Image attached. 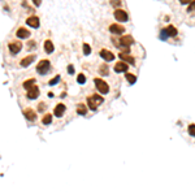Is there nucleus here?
Masks as SVG:
<instances>
[{"label":"nucleus","mask_w":195,"mask_h":195,"mask_svg":"<svg viewBox=\"0 0 195 195\" xmlns=\"http://www.w3.org/2000/svg\"><path fill=\"white\" fill-rule=\"evenodd\" d=\"M112 42L115 43V44H116L119 48H121V50H122L124 47H130V46L134 43V39H133V37H131V35H122L119 40H116L115 38H113Z\"/></svg>","instance_id":"nucleus-1"},{"label":"nucleus","mask_w":195,"mask_h":195,"mask_svg":"<svg viewBox=\"0 0 195 195\" xmlns=\"http://www.w3.org/2000/svg\"><path fill=\"white\" fill-rule=\"evenodd\" d=\"M94 82H95L96 90L99 91L100 94H108V92H109V86H108L107 82H104V79L95 78V79H94Z\"/></svg>","instance_id":"nucleus-2"},{"label":"nucleus","mask_w":195,"mask_h":195,"mask_svg":"<svg viewBox=\"0 0 195 195\" xmlns=\"http://www.w3.org/2000/svg\"><path fill=\"white\" fill-rule=\"evenodd\" d=\"M51 69V62L48 60H40L37 65V72L39 74H46L48 73V70Z\"/></svg>","instance_id":"nucleus-3"},{"label":"nucleus","mask_w":195,"mask_h":195,"mask_svg":"<svg viewBox=\"0 0 195 195\" xmlns=\"http://www.w3.org/2000/svg\"><path fill=\"white\" fill-rule=\"evenodd\" d=\"M26 25L29 26V27L31 29H39L40 26V20L38 16H35V14H33V16H30V17L26 18Z\"/></svg>","instance_id":"nucleus-4"},{"label":"nucleus","mask_w":195,"mask_h":195,"mask_svg":"<svg viewBox=\"0 0 195 195\" xmlns=\"http://www.w3.org/2000/svg\"><path fill=\"white\" fill-rule=\"evenodd\" d=\"M8 50L12 55H17L18 52H21L22 50V43L20 40H14V42H11L8 44Z\"/></svg>","instance_id":"nucleus-5"},{"label":"nucleus","mask_w":195,"mask_h":195,"mask_svg":"<svg viewBox=\"0 0 195 195\" xmlns=\"http://www.w3.org/2000/svg\"><path fill=\"white\" fill-rule=\"evenodd\" d=\"M31 33L30 30H29L27 27H23V26H20V27L17 29V31H16V37L18 38V39H27V38H30Z\"/></svg>","instance_id":"nucleus-6"},{"label":"nucleus","mask_w":195,"mask_h":195,"mask_svg":"<svg viewBox=\"0 0 195 195\" xmlns=\"http://www.w3.org/2000/svg\"><path fill=\"white\" fill-rule=\"evenodd\" d=\"M115 18L119 22H126V21H129V14L124 9H116L115 11Z\"/></svg>","instance_id":"nucleus-7"},{"label":"nucleus","mask_w":195,"mask_h":195,"mask_svg":"<svg viewBox=\"0 0 195 195\" xmlns=\"http://www.w3.org/2000/svg\"><path fill=\"white\" fill-rule=\"evenodd\" d=\"M109 31L115 35H122L125 33V27L120 23H112L109 25Z\"/></svg>","instance_id":"nucleus-8"},{"label":"nucleus","mask_w":195,"mask_h":195,"mask_svg":"<svg viewBox=\"0 0 195 195\" xmlns=\"http://www.w3.org/2000/svg\"><path fill=\"white\" fill-rule=\"evenodd\" d=\"M26 96H27V99H37L38 96H39V88L37 87V86H33V87H30L27 90V94H26Z\"/></svg>","instance_id":"nucleus-9"},{"label":"nucleus","mask_w":195,"mask_h":195,"mask_svg":"<svg viewBox=\"0 0 195 195\" xmlns=\"http://www.w3.org/2000/svg\"><path fill=\"white\" fill-rule=\"evenodd\" d=\"M37 59V56H35V55H29V56H26V57H23L22 60H21V66H22V68H27L29 65H31V62L34 61V60Z\"/></svg>","instance_id":"nucleus-10"},{"label":"nucleus","mask_w":195,"mask_h":195,"mask_svg":"<svg viewBox=\"0 0 195 195\" xmlns=\"http://www.w3.org/2000/svg\"><path fill=\"white\" fill-rule=\"evenodd\" d=\"M65 111H66V107H65L62 103H60V104H57L56 107H55L54 115L56 117H62V116H64V113H65Z\"/></svg>","instance_id":"nucleus-11"},{"label":"nucleus","mask_w":195,"mask_h":195,"mask_svg":"<svg viewBox=\"0 0 195 195\" xmlns=\"http://www.w3.org/2000/svg\"><path fill=\"white\" fill-rule=\"evenodd\" d=\"M100 57H103V59L105 60V61H112V60H115V55L112 54L111 51H108V50H102V51L99 52Z\"/></svg>","instance_id":"nucleus-12"},{"label":"nucleus","mask_w":195,"mask_h":195,"mask_svg":"<svg viewBox=\"0 0 195 195\" xmlns=\"http://www.w3.org/2000/svg\"><path fill=\"white\" fill-rule=\"evenodd\" d=\"M126 70H127V62L119 61L115 65V72H117V73H125Z\"/></svg>","instance_id":"nucleus-13"},{"label":"nucleus","mask_w":195,"mask_h":195,"mask_svg":"<svg viewBox=\"0 0 195 195\" xmlns=\"http://www.w3.org/2000/svg\"><path fill=\"white\" fill-rule=\"evenodd\" d=\"M23 115H25V117L29 121H35V120H37V113L31 109V108H26V109L23 111Z\"/></svg>","instance_id":"nucleus-14"},{"label":"nucleus","mask_w":195,"mask_h":195,"mask_svg":"<svg viewBox=\"0 0 195 195\" xmlns=\"http://www.w3.org/2000/svg\"><path fill=\"white\" fill-rule=\"evenodd\" d=\"M43 48H44L46 54H52V52L55 51V46H54V43H52L51 39H47V40H46L44 44H43Z\"/></svg>","instance_id":"nucleus-15"},{"label":"nucleus","mask_w":195,"mask_h":195,"mask_svg":"<svg viewBox=\"0 0 195 195\" xmlns=\"http://www.w3.org/2000/svg\"><path fill=\"white\" fill-rule=\"evenodd\" d=\"M119 57L122 60V61L127 62V64H130V65H135V60H134V57L129 56L127 54H124V52H121V54L119 55Z\"/></svg>","instance_id":"nucleus-16"},{"label":"nucleus","mask_w":195,"mask_h":195,"mask_svg":"<svg viewBox=\"0 0 195 195\" xmlns=\"http://www.w3.org/2000/svg\"><path fill=\"white\" fill-rule=\"evenodd\" d=\"M164 33L167 34V37H176V35H177V29H176L174 26L169 25L164 29Z\"/></svg>","instance_id":"nucleus-17"},{"label":"nucleus","mask_w":195,"mask_h":195,"mask_svg":"<svg viewBox=\"0 0 195 195\" xmlns=\"http://www.w3.org/2000/svg\"><path fill=\"white\" fill-rule=\"evenodd\" d=\"M87 104H88V107H90L91 111H96V108H98V103H96L91 96H88L87 98Z\"/></svg>","instance_id":"nucleus-18"},{"label":"nucleus","mask_w":195,"mask_h":195,"mask_svg":"<svg viewBox=\"0 0 195 195\" xmlns=\"http://www.w3.org/2000/svg\"><path fill=\"white\" fill-rule=\"evenodd\" d=\"M77 113L78 115H83L85 116L86 113H87V107L85 104H78L77 105Z\"/></svg>","instance_id":"nucleus-19"},{"label":"nucleus","mask_w":195,"mask_h":195,"mask_svg":"<svg viewBox=\"0 0 195 195\" xmlns=\"http://www.w3.org/2000/svg\"><path fill=\"white\" fill-rule=\"evenodd\" d=\"M35 85V79L34 78H31V79H27V81H25L23 82V88H26V90H29L30 87H33V86Z\"/></svg>","instance_id":"nucleus-20"},{"label":"nucleus","mask_w":195,"mask_h":195,"mask_svg":"<svg viewBox=\"0 0 195 195\" xmlns=\"http://www.w3.org/2000/svg\"><path fill=\"white\" fill-rule=\"evenodd\" d=\"M42 122L44 125H50L52 122V115L51 113H47V115H44V117L42 119Z\"/></svg>","instance_id":"nucleus-21"},{"label":"nucleus","mask_w":195,"mask_h":195,"mask_svg":"<svg viewBox=\"0 0 195 195\" xmlns=\"http://www.w3.org/2000/svg\"><path fill=\"white\" fill-rule=\"evenodd\" d=\"M82 51H83V55H86V56H88V55L91 54V47H90V44H88V43H83Z\"/></svg>","instance_id":"nucleus-22"},{"label":"nucleus","mask_w":195,"mask_h":195,"mask_svg":"<svg viewBox=\"0 0 195 195\" xmlns=\"http://www.w3.org/2000/svg\"><path fill=\"white\" fill-rule=\"evenodd\" d=\"M99 73L102 74V76H108V74H109V70H108V66H107V65H105V64L100 65Z\"/></svg>","instance_id":"nucleus-23"},{"label":"nucleus","mask_w":195,"mask_h":195,"mask_svg":"<svg viewBox=\"0 0 195 195\" xmlns=\"http://www.w3.org/2000/svg\"><path fill=\"white\" fill-rule=\"evenodd\" d=\"M125 78H126V79H127V82L131 83V85H133V83H135V81H137V77L134 76V74H130V73H126V74H125Z\"/></svg>","instance_id":"nucleus-24"},{"label":"nucleus","mask_w":195,"mask_h":195,"mask_svg":"<svg viewBox=\"0 0 195 195\" xmlns=\"http://www.w3.org/2000/svg\"><path fill=\"white\" fill-rule=\"evenodd\" d=\"M109 4L113 7V8H119V7L122 5L121 0H109Z\"/></svg>","instance_id":"nucleus-25"},{"label":"nucleus","mask_w":195,"mask_h":195,"mask_svg":"<svg viewBox=\"0 0 195 195\" xmlns=\"http://www.w3.org/2000/svg\"><path fill=\"white\" fill-rule=\"evenodd\" d=\"M91 98H92V99L95 100L96 103H98V105H99V104H102V103L104 102V99H103L102 96H99V95H92V96H91Z\"/></svg>","instance_id":"nucleus-26"},{"label":"nucleus","mask_w":195,"mask_h":195,"mask_svg":"<svg viewBox=\"0 0 195 195\" xmlns=\"http://www.w3.org/2000/svg\"><path fill=\"white\" fill-rule=\"evenodd\" d=\"M77 82L81 83V85H82V83H85L86 82V76H85V74H79V76L77 77Z\"/></svg>","instance_id":"nucleus-27"},{"label":"nucleus","mask_w":195,"mask_h":195,"mask_svg":"<svg viewBox=\"0 0 195 195\" xmlns=\"http://www.w3.org/2000/svg\"><path fill=\"white\" fill-rule=\"evenodd\" d=\"M59 81H60V76H55L54 78L50 81V86H55L56 83H59Z\"/></svg>","instance_id":"nucleus-28"},{"label":"nucleus","mask_w":195,"mask_h":195,"mask_svg":"<svg viewBox=\"0 0 195 195\" xmlns=\"http://www.w3.org/2000/svg\"><path fill=\"white\" fill-rule=\"evenodd\" d=\"M189 134L191 137H195V124L189 125Z\"/></svg>","instance_id":"nucleus-29"},{"label":"nucleus","mask_w":195,"mask_h":195,"mask_svg":"<svg viewBox=\"0 0 195 195\" xmlns=\"http://www.w3.org/2000/svg\"><path fill=\"white\" fill-rule=\"evenodd\" d=\"M195 11V0H191L189 3V7H187V12H191Z\"/></svg>","instance_id":"nucleus-30"},{"label":"nucleus","mask_w":195,"mask_h":195,"mask_svg":"<svg viewBox=\"0 0 195 195\" xmlns=\"http://www.w3.org/2000/svg\"><path fill=\"white\" fill-rule=\"evenodd\" d=\"M35 46H37V43H35V40H29L27 42V50H34Z\"/></svg>","instance_id":"nucleus-31"},{"label":"nucleus","mask_w":195,"mask_h":195,"mask_svg":"<svg viewBox=\"0 0 195 195\" xmlns=\"http://www.w3.org/2000/svg\"><path fill=\"white\" fill-rule=\"evenodd\" d=\"M31 1L35 7H40V4H42V0H31Z\"/></svg>","instance_id":"nucleus-32"},{"label":"nucleus","mask_w":195,"mask_h":195,"mask_svg":"<svg viewBox=\"0 0 195 195\" xmlns=\"http://www.w3.org/2000/svg\"><path fill=\"white\" fill-rule=\"evenodd\" d=\"M68 73L69 74H73L74 73V66H73V65H68Z\"/></svg>","instance_id":"nucleus-33"},{"label":"nucleus","mask_w":195,"mask_h":195,"mask_svg":"<svg viewBox=\"0 0 195 195\" xmlns=\"http://www.w3.org/2000/svg\"><path fill=\"white\" fill-rule=\"evenodd\" d=\"M191 0H180V3L181 4H184V5H186V4H189Z\"/></svg>","instance_id":"nucleus-34"},{"label":"nucleus","mask_w":195,"mask_h":195,"mask_svg":"<svg viewBox=\"0 0 195 195\" xmlns=\"http://www.w3.org/2000/svg\"><path fill=\"white\" fill-rule=\"evenodd\" d=\"M44 108H46V104H39V111H40V112H42Z\"/></svg>","instance_id":"nucleus-35"}]
</instances>
